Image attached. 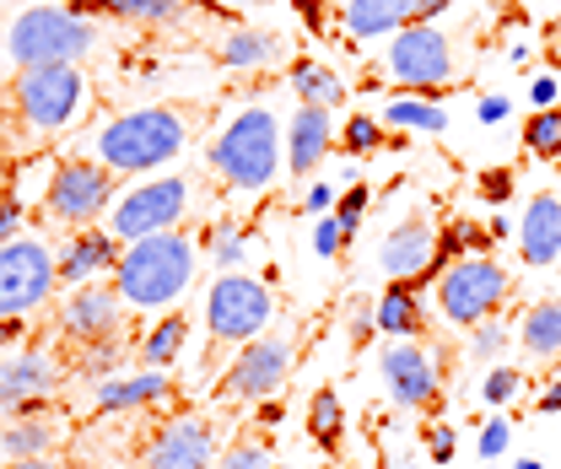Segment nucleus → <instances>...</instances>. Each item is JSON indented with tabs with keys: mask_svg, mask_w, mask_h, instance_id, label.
Wrapping results in <instances>:
<instances>
[{
	"mask_svg": "<svg viewBox=\"0 0 561 469\" xmlns=\"http://www.w3.org/2000/svg\"><path fill=\"white\" fill-rule=\"evenodd\" d=\"M216 55H221V66H232V70L271 66L280 55V38H271V33H227Z\"/></svg>",
	"mask_w": 561,
	"mask_h": 469,
	"instance_id": "29",
	"label": "nucleus"
},
{
	"mask_svg": "<svg viewBox=\"0 0 561 469\" xmlns=\"http://www.w3.org/2000/svg\"><path fill=\"white\" fill-rule=\"evenodd\" d=\"M518 254L524 265H561V195H535L518 221Z\"/></svg>",
	"mask_w": 561,
	"mask_h": 469,
	"instance_id": "18",
	"label": "nucleus"
},
{
	"mask_svg": "<svg viewBox=\"0 0 561 469\" xmlns=\"http://www.w3.org/2000/svg\"><path fill=\"white\" fill-rule=\"evenodd\" d=\"M367 210H373V190L367 184H351L341 205H335V221H341V232H346V243L362 232V221H367Z\"/></svg>",
	"mask_w": 561,
	"mask_h": 469,
	"instance_id": "35",
	"label": "nucleus"
},
{
	"mask_svg": "<svg viewBox=\"0 0 561 469\" xmlns=\"http://www.w3.org/2000/svg\"><path fill=\"white\" fill-rule=\"evenodd\" d=\"M518 389H524V373L518 367H491L486 378H481V400L486 404H507Z\"/></svg>",
	"mask_w": 561,
	"mask_h": 469,
	"instance_id": "37",
	"label": "nucleus"
},
{
	"mask_svg": "<svg viewBox=\"0 0 561 469\" xmlns=\"http://www.w3.org/2000/svg\"><path fill=\"white\" fill-rule=\"evenodd\" d=\"M184 335H190V319L184 313H168L162 324H151V335L140 340V362L146 367H168L184 351Z\"/></svg>",
	"mask_w": 561,
	"mask_h": 469,
	"instance_id": "30",
	"label": "nucleus"
},
{
	"mask_svg": "<svg viewBox=\"0 0 561 469\" xmlns=\"http://www.w3.org/2000/svg\"><path fill=\"white\" fill-rule=\"evenodd\" d=\"M507 443H513V426L496 415V421L481 426V443H476V448H481V459H502V454H507Z\"/></svg>",
	"mask_w": 561,
	"mask_h": 469,
	"instance_id": "40",
	"label": "nucleus"
},
{
	"mask_svg": "<svg viewBox=\"0 0 561 469\" xmlns=\"http://www.w3.org/2000/svg\"><path fill=\"white\" fill-rule=\"evenodd\" d=\"M260 421H265V426H276V421H280V404L265 400V404H260Z\"/></svg>",
	"mask_w": 561,
	"mask_h": 469,
	"instance_id": "51",
	"label": "nucleus"
},
{
	"mask_svg": "<svg viewBox=\"0 0 561 469\" xmlns=\"http://www.w3.org/2000/svg\"><path fill=\"white\" fill-rule=\"evenodd\" d=\"M507 195H513V173H507V168H486V173H481V201L502 205Z\"/></svg>",
	"mask_w": 561,
	"mask_h": 469,
	"instance_id": "42",
	"label": "nucleus"
},
{
	"mask_svg": "<svg viewBox=\"0 0 561 469\" xmlns=\"http://www.w3.org/2000/svg\"><path fill=\"white\" fill-rule=\"evenodd\" d=\"M308 437H313L324 454L341 448V437H346V404H341L335 389H319V394L308 400Z\"/></svg>",
	"mask_w": 561,
	"mask_h": 469,
	"instance_id": "27",
	"label": "nucleus"
},
{
	"mask_svg": "<svg viewBox=\"0 0 561 469\" xmlns=\"http://www.w3.org/2000/svg\"><path fill=\"white\" fill-rule=\"evenodd\" d=\"M341 205V195H335V184H313L308 195H302V210H313V216H330Z\"/></svg>",
	"mask_w": 561,
	"mask_h": 469,
	"instance_id": "43",
	"label": "nucleus"
},
{
	"mask_svg": "<svg viewBox=\"0 0 561 469\" xmlns=\"http://www.w3.org/2000/svg\"><path fill=\"white\" fill-rule=\"evenodd\" d=\"M507 291H513L507 270L481 254V260H459V265L443 270V281H437V308H443L448 324L476 330V324H486L491 313L507 302Z\"/></svg>",
	"mask_w": 561,
	"mask_h": 469,
	"instance_id": "8",
	"label": "nucleus"
},
{
	"mask_svg": "<svg viewBox=\"0 0 561 469\" xmlns=\"http://www.w3.org/2000/svg\"><path fill=\"white\" fill-rule=\"evenodd\" d=\"M190 146V119L184 108H136V114H119L98 130V162L114 168V173H146V168H162L173 162L179 151Z\"/></svg>",
	"mask_w": 561,
	"mask_h": 469,
	"instance_id": "2",
	"label": "nucleus"
},
{
	"mask_svg": "<svg viewBox=\"0 0 561 469\" xmlns=\"http://www.w3.org/2000/svg\"><path fill=\"white\" fill-rule=\"evenodd\" d=\"M378 330V313H367V308H356V319H351V345L362 351L367 345V335Z\"/></svg>",
	"mask_w": 561,
	"mask_h": 469,
	"instance_id": "46",
	"label": "nucleus"
},
{
	"mask_svg": "<svg viewBox=\"0 0 561 469\" xmlns=\"http://www.w3.org/2000/svg\"><path fill=\"white\" fill-rule=\"evenodd\" d=\"M146 469H216V426L206 421H173L157 432Z\"/></svg>",
	"mask_w": 561,
	"mask_h": 469,
	"instance_id": "17",
	"label": "nucleus"
},
{
	"mask_svg": "<svg viewBox=\"0 0 561 469\" xmlns=\"http://www.w3.org/2000/svg\"><path fill=\"white\" fill-rule=\"evenodd\" d=\"M378 330L394 340H421V297L416 286H405V281H389V291L378 297Z\"/></svg>",
	"mask_w": 561,
	"mask_h": 469,
	"instance_id": "26",
	"label": "nucleus"
},
{
	"mask_svg": "<svg viewBox=\"0 0 561 469\" xmlns=\"http://www.w3.org/2000/svg\"><path fill=\"white\" fill-rule=\"evenodd\" d=\"M535 410H540V415H557V410H561V378L546 389V394H540V404H535Z\"/></svg>",
	"mask_w": 561,
	"mask_h": 469,
	"instance_id": "48",
	"label": "nucleus"
},
{
	"mask_svg": "<svg viewBox=\"0 0 561 469\" xmlns=\"http://www.w3.org/2000/svg\"><path fill=\"white\" fill-rule=\"evenodd\" d=\"M389 76L400 81V98H432L443 103L454 87V44L432 22H411L389 38Z\"/></svg>",
	"mask_w": 561,
	"mask_h": 469,
	"instance_id": "5",
	"label": "nucleus"
},
{
	"mask_svg": "<svg viewBox=\"0 0 561 469\" xmlns=\"http://www.w3.org/2000/svg\"><path fill=\"white\" fill-rule=\"evenodd\" d=\"M426 448H432V465H454V454H459V426H432V432H426Z\"/></svg>",
	"mask_w": 561,
	"mask_h": 469,
	"instance_id": "41",
	"label": "nucleus"
},
{
	"mask_svg": "<svg viewBox=\"0 0 561 469\" xmlns=\"http://www.w3.org/2000/svg\"><path fill=\"white\" fill-rule=\"evenodd\" d=\"M507 114H513V103H507L502 92H491V98H481V103H476V119H481V125H502Z\"/></svg>",
	"mask_w": 561,
	"mask_h": 469,
	"instance_id": "44",
	"label": "nucleus"
},
{
	"mask_svg": "<svg viewBox=\"0 0 561 469\" xmlns=\"http://www.w3.org/2000/svg\"><path fill=\"white\" fill-rule=\"evenodd\" d=\"M243 249H249V232H243L238 221H216V227H210L206 254H210V265L221 270V275H232V270L243 265Z\"/></svg>",
	"mask_w": 561,
	"mask_h": 469,
	"instance_id": "32",
	"label": "nucleus"
},
{
	"mask_svg": "<svg viewBox=\"0 0 561 469\" xmlns=\"http://www.w3.org/2000/svg\"><path fill=\"white\" fill-rule=\"evenodd\" d=\"M184 216H190V179H151L119 201L108 232L119 243H140V238H157V232H179Z\"/></svg>",
	"mask_w": 561,
	"mask_h": 469,
	"instance_id": "11",
	"label": "nucleus"
},
{
	"mask_svg": "<svg viewBox=\"0 0 561 469\" xmlns=\"http://www.w3.org/2000/svg\"><path fill=\"white\" fill-rule=\"evenodd\" d=\"M416 11H421V0H346L341 22H346L351 38H383V33L411 27Z\"/></svg>",
	"mask_w": 561,
	"mask_h": 469,
	"instance_id": "20",
	"label": "nucleus"
},
{
	"mask_svg": "<svg viewBox=\"0 0 561 469\" xmlns=\"http://www.w3.org/2000/svg\"><path fill=\"white\" fill-rule=\"evenodd\" d=\"M557 55H561V44H557Z\"/></svg>",
	"mask_w": 561,
	"mask_h": 469,
	"instance_id": "55",
	"label": "nucleus"
},
{
	"mask_svg": "<svg viewBox=\"0 0 561 469\" xmlns=\"http://www.w3.org/2000/svg\"><path fill=\"white\" fill-rule=\"evenodd\" d=\"M529 103H535V114H540V108H557V76L529 81Z\"/></svg>",
	"mask_w": 561,
	"mask_h": 469,
	"instance_id": "45",
	"label": "nucleus"
},
{
	"mask_svg": "<svg viewBox=\"0 0 561 469\" xmlns=\"http://www.w3.org/2000/svg\"><path fill=\"white\" fill-rule=\"evenodd\" d=\"M291 362H297V330L291 324H280L271 335L249 340L238 356H232V367H227V394L232 400H276L280 389H286V373H291Z\"/></svg>",
	"mask_w": 561,
	"mask_h": 469,
	"instance_id": "10",
	"label": "nucleus"
},
{
	"mask_svg": "<svg viewBox=\"0 0 561 469\" xmlns=\"http://www.w3.org/2000/svg\"><path fill=\"white\" fill-rule=\"evenodd\" d=\"M486 232H491V243H502V238L513 232V221H507V216H491V221H486Z\"/></svg>",
	"mask_w": 561,
	"mask_h": 469,
	"instance_id": "49",
	"label": "nucleus"
},
{
	"mask_svg": "<svg viewBox=\"0 0 561 469\" xmlns=\"http://www.w3.org/2000/svg\"><path fill=\"white\" fill-rule=\"evenodd\" d=\"M513 340H518V335H513V330H507L502 319H486V324H476L470 356H476V362H496V356H502V351H507Z\"/></svg>",
	"mask_w": 561,
	"mask_h": 469,
	"instance_id": "36",
	"label": "nucleus"
},
{
	"mask_svg": "<svg viewBox=\"0 0 561 469\" xmlns=\"http://www.w3.org/2000/svg\"><path fill=\"white\" fill-rule=\"evenodd\" d=\"M11 103L22 114V125L33 135L66 130L70 119L81 114L87 103V81L76 66H44V70H16L11 81Z\"/></svg>",
	"mask_w": 561,
	"mask_h": 469,
	"instance_id": "6",
	"label": "nucleus"
},
{
	"mask_svg": "<svg viewBox=\"0 0 561 469\" xmlns=\"http://www.w3.org/2000/svg\"><path fill=\"white\" fill-rule=\"evenodd\" d=\"M92 44H98V27L76 5H33L5 27V55L16 60V70L76 66Z\"/></svg>",
	"mask_w": 561,
	"mask_h": 469,
	"instance_id": "4",
	"label": "nucleus"
},
{
	"mask_svg": "<svg viewBox=\"0 0 561 469\" xmlns=\"http://www.w3.org/2000/svg\"><path fill=\"white\" fill-rule=\"evenodd\" d=\"M195 254L201 249L184 232H157V238L130 243L119 270H114V286H119L125 308H140V313L173 308L190 291V281H195Z\"/></svg>",
	"mask_w": 561,
	"mask_h": 469,
	"instance_id": "1",
	"label": "nucleus"
},
{
	"mask_svg": "<svg viewBox=\"0 0 561 469\" xmlns=\"http://www.w3.org/2000/svg\"><path fill=\"white\" fill-rule=\"evenodd\" d=\"M271 469H291V465H271Z\"/></svg>",
	"mask_w": 561,
	"mask_h": 469,
	"instance_id": "54",
	"label": "nucleus"
},
{
	"mask_svg": "<svg viewBox=\"0 0 561 469\" xmlns=\"http://www.w3.org/2000/svg\"><path fill=\"white\" fill-rule=\"evenodd\" d=\"M518 469H546L540 459H518Z\"/></svg>",
	"mask_w": 561,
	"mask_h": 469,
	"instance_id": "53",
	"label": "nucleus"
},
{
	"mask_svg": "<svg viewBox=\"0 0 561 469\" xmlns=\"http://www.w3.org/2000/svg\"><path fill=\"white\" fill-rule=\"evenodd\" d=\"M119 313H125L119 286H81L60 302V330L81 345H98V340L119 335Z\"/></svg>",
	"mask_w": 561,
	"mask_h": 469,
	"instance_id": "15",
	"label": "nucleus"
},
{
	"mask_svg": "<svg viewBox=\"0 0 561 469\" xmlns=\"http://www.w3.org/2000/svg\"><path fill=\"white\" fill-rule=\"evenodd\" d=\"M432 254H437V227H432V216H405L389 238H383V249H378V265L389 281H405V286H416L421 291V275L432 265Z\"/></svg>",
	"mask_w": 561,
	"mask_h": 469,
	"instance_id": "14",
	"label": "nucleus"
},
{
	"mask_svg": "<svg viewBox=\"0 0 561 469\" xmlns=\"http://www.w3.org/2000/svg\"><path fill=\"white\" fill-rule=\"evenodd\" d=\"M190 5L216 11V5H206V0H76V11H108V16H125V22H157V27L179 22Z\"/></svg>",
	"mask_w": 561,
	"mask_h": 469,
	"instance_id": "24",
	"label": "nucleus"
},
{
	"mask_svg": "<svg viewBox=\"0 0 561 469\" xmlns=\"http://www.w3.org/2000/svg\"><path fill=\"white\" fill-rule=\"evenodd\" d=\"M216 469H271V448H265V443H232V448L216 459Z\"/></svg>",
	"mask_w": 561,
	"mask_h": 469,
	"instance_id": "39",
	"label": "nucleus"
},
{
	"mask_svg": "<svg viewBox=\"0 0 561 469\" xmlns=\"http://www.w3.org/2000/svg\"><path fill=\"white\" fill-rule=\"evenodd\" d=\"M518 345L535 356V362H557L561 356V297H546L524 313L518 324Z\"/></svg>",
	"mask_w": 561,
	"mask_h": 469,
	"instance_id": "23",
	"label": "nucleus"
},
{
	"mask_svg": "<svg viewBox=\"0 0 561 469\" xmlns=\"http://www.w3.org/2000/svg\"><path fill=\"white\" fill-rule=\"evenodd\" d=\"M114 168H103V162H60L55 168V179H49V216L55 221H70V227H92L108 201H114Z\"/></svg>",
	"mask_w": 561,
	"mask_h": 469,
	"instance_id": "12",
	"label": "nucleus"
},
{
	"mask_svg": "<svg viewBox=\"0 0 561 469\" xmlns=\"http://www.w3.org/2000/svg\"><path fill=\"white\" fill-rule=\"evenodd\" d=\"M16 227H22V205H0V243H11L16 238Z\"/></svg>",
	"mask_w": 561,
	"mask_h": 469,
	"instance_id": "47",
	"label": "nucleus"
},
{
	"mask_svg": "<svg viewBox=\"0 0 561 469\" xmlns=\"http://www.w3.org/2000/svg\"><path fill=\"white\" fill-rule=\"evenodd\" d=\"M16 335H22V319H0V351H5Z\"/></svg>",
	"mask_w": 561,
	"mask_h": 469,
	"instance_id": "50",
	"label": "nucleus"
},
{
	"mask_svg": "<svg viewBox=\"0 0 561 469\" xmlns=\"http://www.w3.org/2000/svg\"><path fill=\"white\" fill-rule=\"evenodd\" d=\"M383 125H400V130H416V135H443L448 130V114L432 98H394L383 108Z\"/></svg>",
	"mask_w": 561,
	"mask_h": 469,
	"instance_id": "28",
	"label": "nucleus"
},
{
	"mask_svg": "<svg viewBox=\"0 0 561 469\" xmlns=\"http://www.w3.org/2000/svg\"><path fill=\"white\" fill-rule=\"evenodd\" d=\"M383 146H389L383 119H373V114H351L346 130H341V151H346V157H373V151H383Z\"/></svg>",
	"mask_w": 561,
	"mask_h": 469,
	"instance_id": "33",
	"label": "nucleus"
},
{
	"mask_svg": "<svg viewBox=\"0 0 561 469\" xmlns=\"http://www.w3.org/2000/svg\"><path fill=\"white\" fill-rule=\"evenodd\" d=\"M49 443H55V426L49 421H16V426L0 432V454L5 459H44Z\"/></svg>",
	"mask_w": 561,
	"mask_h": 469,
	"instance_id": "31",
	"label": "nucleus"
},
{
	"mask_svg": "<svg viewBox=\"0 0 561 469\" xmlns=\"http://www.w3.org/2000/svg\"><path fill=\"white\" fill-rule=\"evenodd\" d=\"M210 168L227 190H271L280 173V125L271 108H238L227 119V130L210 140Z\"/></svg>",
	"mask_w": 561,
	"mask_h": 469,
	"instance_id": "3",
	"label": "nucleus"
},
{
	"mask_svg": "<svg viewBox=\"0 0 561 469\" xmlns=\"http://www.w3.org/2000/svg\"><path fill=\"white\" fill-rule=\"evenodd\" d=\"M5 469H60V465H49V459H11Z\"/></svg>",
	"mask_w": 561,
	"mask_h": 469,
	"instance_id": "52",
	"label": "nucleus"
},
{
	"mask_svg": "<svg viewBox=\"0 0 561 469\" xmlns=\"http://www.w3.org/2000/svg\"><path fill=\"white\" fill-rule=\"evenodd\" d=\"M335 146H341V140H335V114L297 103V114H291V125H286V173H291V179H313Z\"/></svg>",
	"mask_w": 561,
	"mask_h": 469,
	"instance_id": "16",
	"label": "nucleus"
},
{
	"mask_svg": "<svg viewBox=\"0 0 561 469\" xmlns=\"http://www.w3.org/2000/svg\"><path fill=\"white\" fill-rule=\"evenodd\" d=\"M286 87H291L297 103H308V108H330V114H335V108L346 103V81L330 66H319V60H297Z\"/></svg>",
	"mask_w": 561,
	"mask_h": 469,
	"instance_id": "25",
	"label": "nucleus"
},
{
	"mask_svg": "<svg viewBox=\"0 0 561 469\" xmlns=\"http://www.w3.org/2000/svg\"><path fill=\"white\" fill-rule=\"evenodd\" d=\"M119 260H125L119 238H114V232L87 227L81 238H70V243H66V260H60V286H81V281H92V275H108V270H119Z\"/></svg>",
	"mask_w": 561,
	"mask_h": 469,
	"instance_id": "19",
	"label": "nucleus"
},
{
	"mask_svg": "<svg viewBox=\"0 0 561 469\" xmlns=\"http://www.w3.org/2000/svg\"><path fill=\"white\" fill-rule=\"evenodd\" d=\"M276 319V297L265 281L254 275H221L206 297V330L210 345H238V340H260V330Z\"/></svg>",
	"mask_w": 561,
	"mask_h": 469,
	"instance_id": "7",
	"label": "nucleus"
},
{
	"mask_svg": "<svg viewBox=\"0 0 561 469\" xmlns=\"http://www.w3.org/2000/svg\"><path fill=\"white\" fill-rule=\"evenodd\" d=\"M524 151H535V157L557 162L561 157V108H540V114L524 125Z\"/></svg>",
	"mask_w": 561,
	"mask_h": 469,
	"instance_id": "34",
	"label": "nucleus"
},
{
	"mask_svg": "<svg viewBox=\"0 0 561 469\" xmlns=\"http://www.w3.org/2000/svg\"><path fill=\"white\" fill-rule=\"evenodd\" d=\"M92 400H98V410H140V404L168 400V378H162V367H146L130 378H103Z\"/></svg>",
	"mask_w": 561,
	"mask_h": 469,
	"instance_id": "22",
	"label": "nucleus"
},
{
	"mask_svg": "<svg viewBox=\"0 0 561 469\" xmlns=\"http://www.w3.org/2000/svg\"><path fill=\"white\" fill-rule=\"evenodd\" d=\"M383 384H389V400L405 404V410H432L443 394L437 362L421 340H400V345L383 351Z\"/></svg>",
	"mask_w": 561,
	"mask_h": 469,
	"instance_id": "13",
	"label": "nucleus"
},
{
	"mask_svg": "<svg viewBox=\"0 0 561 469\" xmlns=\"http://www.w3.org/2000/svg\"><path fill=\"white\" fill-rule=\"evenodd\" d=\"M60 286V265L38 238L0 243V319H27Z\"/></svg>",
	"mask_w": 561,
	"mask_h": 469,
	"instance_id": "9",
	"label": "nucleus"
},
{
	"mask_svg": "<svg viewBox=\"0 0 561 469\" xmlns=\"http://www.w3.org/2000/svg\"><path fill=\"white\" fill-rule=\"evenodd\" d=\"M55 389V367L49 356L38 351H22V356H5L0 362V410H16L22 400H38Z\"/></svg>",
	"mask_w": 561,
	"mask_h": 469,
	"instance_id": "21",
	"label": "nucleus"
},
{
	"mask_svg": "<svg viewBox=\"0 0 561 469\" xmlns=\"http://www.w3.org/2000/svg\"><path fill=\"white\" fill-rule=\"evenodd\" d=\"M341 249H346V232H341V221H335V210H330V216L313 221V254H319V260H341Z\"/></svg>",
	"mask_w": 561,
	"mask_h": 469,
	"instance_id": "38",
	"label": "nucleus"
}]
</instances>
